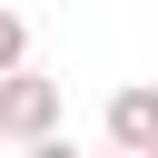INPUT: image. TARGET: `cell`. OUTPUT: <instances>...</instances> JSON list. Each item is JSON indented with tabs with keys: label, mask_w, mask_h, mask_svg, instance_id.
Returning a JSON list of instances; mask_svg holds the SVG:
<instances>
[{
	"label": "cell",
	"mask_w": 158,
	"mask_h": 158,
	"mask_svg": "<svg viewBox=\"0 0 158 158\" xmlns=\"http://www.w3.org/2000/svg\"><path fill=\"white\" fill-rule=\"evenodd\" d=\"M59 128V79H40V69H10L0 79V138H49Z\"/></svg>",
	"instance_id": "cell-1"
},
{
	"label": "cell",
	"mask_w": 158,
	"mask_h": 158,
	"mask_svg": "<svg viewBox=\"0 0 158 158\" xmlns=\"http://www.w3.org/2000/svg\"><path fill=\"white\" fill-rule=\"evenodd\" d=\"M109 148H158V79L109 99Z\"/></svg>",
	"instance_id": "cell-2"
},
{
	"label": "cell",
	"mask_w": 158,
	"mask_h": 158,
	"mask_svg": "<svg viewBox=\"0 0 158 158\" xmlns=\"http://www.w3.org/2000/svg\"><path fill=\"white\" fill-rule=\"evenodd\" d=\"M10 69H30V20L0 0V79H10Z\"/></svg>",
	"instance_id": "cell-3"
},
{
	"label": "cell",
	"mask_w": 158,
	"mask_h": 158,
	"mask_svg": "<svg viewBox=\"0 0 158 158\" xmlns=\"http://www.w3.org/2000/svg\"><path fill=\"white\" fill-rule=\"evenodd\" d=\"M20 158H79V148H69V138H59V128H49V138H30V148H20Z\"/></svg>",
	"instance_id": "cell-4"
},
{
	"label": "cell",
	"mask_w": 158,
	"mask_h": 158,
	"mask_svg": "<svg viewBox=\"0 0 158 158\" xmlns=\"http://www.w3.org/2000/svg\"><path fill=\"white\" fill-rule=\"evenodd\" d=\"M99 158H138V148H99Z\"/></svg>",
	"instance_id": "cell-5"
},
{
	"label": "cell",
	"mask_w": 158,
	"mask_h": 158,
	"mask_svg": "<svg viewBox=\"0 0 158 158\" xmlns=\"http://www.w3.org/2000/svg\"><path fill=\"white\" fill-rule=\"evenodd\" d=\"M138 158H158V148H138Z\"/></svg>",
	"instance_id": "cell-6"
}]
</instances>
